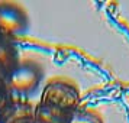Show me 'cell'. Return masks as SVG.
Listing matches in <instances>:
<instances>
[{"instance_id": "obj_1", "label": "cell", "mask_w": 129, "mask_h": 123, "mask_svg": "<svg viewBox=\"0 0 129 123\" xmlns=\"http://www.w3.org/2000/svg\"><path fill=\"white\" fill-rule=\"evenodd\" d=\"M39 103L76 113L80 103V91L68 80L55 78L47 83V86L44 87Z\"/></svg>"}, {"instance_id": "obj_2", "label": "cell", "mask_w": 129, "mask_h": 123, "mask_svg": "<svg viewBox=\"0 0 129 123\" xmlns=\"http://www.w3.org/2000/svg\"><path fill=\"white\" fill-rule=\"evenodd\" d=\"M6 81L12 94L18 97H29L41 84L42 70L34 61H20Z\"/></svg>"}, {"instance_id": "obj_3", "label": "cell", "mask_w": 129, "mask_h": 123, "mask_svg": "<svg viewBox=\"0 0 129 123\" xmlns=\"http://www.w3.org/2000/svg\"><path fill=\"white\" fill-rule=\"evenodd\" d=\"M28 26V15L19 5L0 2V35L13 39L25 35Z\"/></svg>"}, {"instance_id": "obj_4", "label": "cell", "mask_w": 129, "mask_h": 123, "mask_svg": "<svg viewBox=\"0 0 129 123\" xmlns=\"http://www.w3.org/2000/svg\"><path fill=\"white\" fill-rule=\"evenodd\" d=\"M35 106L20 99H10L0 110V123H36Z\"/></svg>"}, {"instance_id": "obj_5", "label": "cell", "mask_w": 129, "mask_h": 123, "mask_svg": "<svg viewBox=\"0 0 129 123\" xmlns=\"http://www.w3.org/2000/svg\"><path fill=\"white\" fill-rule=\"evenodd\" d=\"M19 62V54L13 39L0 35V75L7 78Z\"/></svg>"}, {"instance_id": "obj_6", "label": "cell", "mask_w": 129, "mask_h": 123, "mask_svg": "<svg viewBox=\"0 0 129 123\" xmlns=\"http://www.w3.org/2000/svg\"><path fill=\"white\" fill-rule=\"evenodd\" d=\"M34 116L36 123H73L74 120V113L42 103H38L35 106Z\"/></svg>"}, {"instance_id": "obj_7", "label": "cell", "mask_w": 129, "mask_h": 123, "mask_svg": "<svg viewBox=\"0 0 129 123\" xmlns=\"http://www.w3.org/2000/svg\"><path fill=\"white\" fill-rule=\"evenodd\" d=\"M10 99H12V93L9 90L6 78L0 75V110L10 101Z\"/></svg>"}]
</instances>
